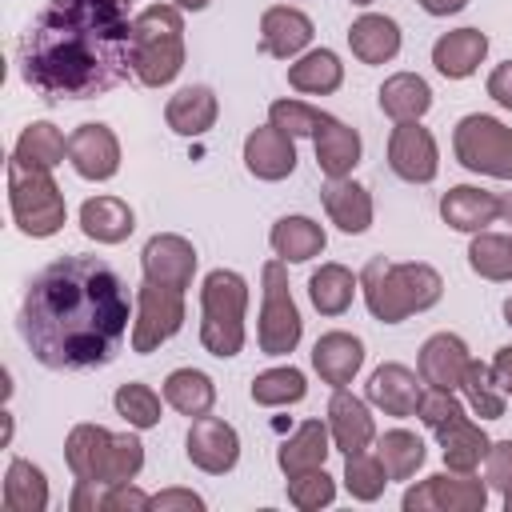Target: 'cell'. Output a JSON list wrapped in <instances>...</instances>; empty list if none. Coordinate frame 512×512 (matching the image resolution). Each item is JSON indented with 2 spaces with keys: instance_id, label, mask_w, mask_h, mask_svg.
<instances>
[{
  "instance_id": "6da1fadb",
  "label": "cell",
  "mask_w": 512,
  "mask_h": 512,
  "mask_svg": "<svg viewBox=\"0 0 512 512\" xmlns=\"http://www.w3.org/2000/svg\"><path fill=\"white\" fill-rule=\"evenodd\" d=\"M128 284L100 256H60L24 292L20 336L56 372H88L116 360L128 336Z\"/></svg>"
},
{
  "instance_id": "7a4b0ae2",
  "label": "cell",
  "mask_w": 512,
  "mask_h": 512,
  "mask_svg": "<svg viewBox=\"0 0 512 512\" xmlns=\"http://www.w3.org/2000/svg\"><path fill=\"white\" fill-rule=\"evenodd\" d=\"M132 20L120 0H52L20 36V76L48 100H92L128 80Z\"/></svg>"
},
{
  "instance_id": "3957f363",
  "label": "cell",
  "mask_w": 512,
  "mask_h": 512,
  "mask_svg": "<svg viewBox=\"0 0 512 512\" xmlns=\"http://www.w3.org/2000/svg\"><path fill=\"white\" fill-rule=\"evenodd\" d=\"M360 288L368 300V312L384 324H400L412 312H424L440 300L444 280L428 264H392L384 256H372L360 272Z\"/></svg>"
},
{
  "instance_id": "277c9868",
  "label": "cell",
  "mask_w": 512,
  "mask_h": 512,
  "mask_svg": "<svg viewBox=\"0 0 512 512\" xmlns=\"http://www.w3.org/2000/svg\"><path fill=\"white\" fill-rule=\"evenodd\" d=\"M184 68V20L176 4H152L132 20V72L148 88H164Z\"/></svg>"
},
{
  "instance_id": "5b68a950",
  "label": "cell",
  "mask_w": 512,
  "mask_h": 512,
  "mask_svg": "<svg viewBox=\"0 0 512 512\" xmlns=\"http://www.w3.org/2000/svg\"><path fill=\"white\" fill-rule=\"evenodd\" d=\"M64 460L76 480L124 484L144 468V444L128 432H108L100 424H76L68 432Z\"/></svg>"
},
{
  "instance_id": "8992f818",
  "label": "cell",
  "mask_w": 512,
  "mask_h": 512,
  "mask_svg": "<svg viewBox=\"0 0 512 512\" xmlns=\"http://www.w3.org/2000/svg\"><path fill=\"white\" fill-rule=\"evenodd\" d=\"M244 304H248V284L240 272H228V268H216L204 276V288H200V344L228 360L244 348Z\"/></svg>"
},
{
  "instance_id": "52a82bcc",
  "label": "cell",
  "mask_w": 512,
  "mask_h": 512,
  "mask_svg": "<svg viewBox=\"0 0 512 512\" xmlns=\"http://www.w3.org/2000/svg\"><path fill=\"white\" fill-rule=\"evenodd\" d=\"M8 204H12V220L24 236H52L64 228V196L56 188V180L48 176V168L28 164L20 156L8 160Z\"/></svg>"
},
{
  "instance_id": "ba28073f",
  "label": "cell",
  "mask_w": 512,
  "mask_h": 512,
  "mask_svg": "<svg viewBox=\"0 0 512 512\" xmlns=\"http://www.w3.org/2000/svg\"><path fill=\"white\" fill-rule=\"evenodd\" d=\"M456 160L468 172H484L496 180H512V128L500 124L496 116H464L452 132Z\"/></svg>"
},
{
  "instance_id": "9c48e42d",
  "label": "cell",
  "mask_w": 512,
  "mask_h": 512,
  "mask_svg": "<svg viewBox=\"0 0 512 512\" xmlns=\"http://www.w3.org/2000/svg\"><path fill=\"white\" fill-rule=\"evenodd\" d=\"M260 352L288 356L300 344V312L288 292V272L280 260L264 264V312H260Z\"/></svg>"
},
{
  "instance_id": "30bf717a",
  "label": "cell",
  "mask_w": 512,
  "mask_h": 512,
  "mask_svg": "<svg viewBox=\"0 0 512 512\" xmlns=\"http://www.w3.org/2000/svg\"><path fill=\"white\" fill-rule=\"evenodd\" d=\"M184 324V292L144 280L136 292V320H132V348L136 352H152L164 340H172Z\"/></svg>"
},
{
  "instance_id": "8fae6325",
  "label": "cell",
  "mask_w": 512,
  "mask_h": 512,
  "mask_svg": "<svg viewBox=\"0 0 512 512\" xmlns=\"http://www.w3.org/2000/svg\"><path fill=\"white\" fill-rule=\"evenodd\" d=\"M488 500V488L484 480H472L468 472H456V476H428L420 480L416 488L404 492V512H424V508H448V512H480Z\"/></svg>"
},
{
  "instance_id": "7c38bea8",
  "label": "cell",
  "mask_w": 512,
  "mask_h": 512,
  "mask_svg": "<svg viewBox=\"0 0 512 512\" xmlns=\"http://www.w3.org/2000/svg\"><path fill=\"white\" fill-rule=\"evenodd\" d=\"M388 164L400 180L408 184H428L440 168V156H436V140L428 128H420L416 120H400L388 136Z\"/></svg>"
},
{
  "instance_id": "4fadbf2b",
  "label": "cell",
  "mask_w": 512,
  "mask_h": 512,
  "mask_svg": "<svg viewBox=\"0 0 512 512\" xmlns=\"http://www.w3.org/2000/svg\"><path fill=\"white\" fill-rule=\"evenodd\" d=\"M188 460L208 472V476H224L236 468L240 460V436L232 424H224L220 416H196L188 428Z\"/></svg>"
},
{
  "instance_id": "5bb4252c",
  "label": "cell",
  "mask_w": 512,
  "mask_h": 512,
  "mask_svg": "<svg viewBox=\"0 0 512 512\" xmlns=\"http://www.w3.org/2000/svg\"><path fill=\"white\" fill-rule=\"evenodd\" d=\"M140 264H144V280H156V284L184 292L192 284V272H196V248L176 232H160L144 244Z\"/></svg>"
},
{
  "instance_id": "9a60e30c",
  "label": "cell",
  "mask_w": 512,
  "mask_h": 512,
  "mask_svg": "<svg viewBox=\"0 0 512 512\" xmlns=\"http://www.w3.org/2000/svg\"><path fill=\"white\" fill-rule=\"evenodd\" d=\"M68 160L84 180H108L120 168V144L108 124H80L68 136Z\"/></svg>"
},
{
  "instance_id": "2e32d148",
  "label": "cell",
  "mask_w": 512,
  "mask_h": 512,
  "mask_svg": "<svg viewBox=\"0 0 512 512\" xmlns=\"http://www.w3.org/2000/svg\"><path fill=\"white\" fill-rule=\"evenodd\" d=\"M244 164H248V172L256 180H284L296 168V144L276 124H264V128L248 132V140H244Z\"/></svg>"
},
{
  "instance_id": "e0dca14e",
  "label": "cell",
  "mask_w": 512,
  "mask_h": 512,
  "mask_svg": "<svg viewBox=\"0 0 512 512\" xmlns=\"http://www.w3.org/2000/svg\"><path fill=\"white\" fill-rule=\"evenodd\" d=\"M468 360H472V356H468V344H464L460 336L436 332V336H428L424 348H420V380H424L428 388L452 392V388H460V376H464Z\"/></svg>"
},
{
  "instance_id": "ac0fdd59",
  "label": "cell",
  "mask_w": 512,
  "mask_h": 512,
  "mask_svg": "<svg viewBox=\"0 0 512 512\" xmlns=\"http://www.w3.org/2000/svg\"><path fill=\"white\" fill-rule=\"evenodd\" d=\"M328 432L336 440V448L348 456V452H364L372 440H376V424L368 416V404L344 388L332 392L328 400Z\"/></svg>"
},
{
  "instance_id": "d6986e66",
  "label": "cell",
  "mask_w": 512,
  "mask_h": 512,
  "mask_svg": "<svg viewBox=\"0 0 512 512\" xmlns=\"http://www.w3.org/2000/svg\"><path fill=\"white\" fill-rule=\"evenodd\" d=\"M420 384L424 380H416L412 368H404V364H380L372 372V380H368V400L376 408H384L388 416H416L420 396H424Z\"/></svg>"
},
{
  "instance_id": "ffe728a7",
  "label": "cell",
  "mask_w": 512,
  "mask_h": 512,
  "mask_svg": "<svg viewBox=\"0 0 512 512\" xmlns=\"http://www.w3.org/2000/svg\"><path fill=\"white\" fill-rule=\"evenodd\" d=\"M312 40V20L300 12V8H288V4H276L264 12L260 20V48L276 60H288L296 52H304Z\"/></svg>"
},
{
  "instance_id": "44dd1931",
  "label": "cell",
  "mask_w": 512,
  "mask_h": 512,
  "mask_svg": "<svg viewBox=\"0 0 512 512\" xmlns=\"http://www.w3.org/2000/svg\"><path fill=\"white\" fill-rule=\"evenodd\" d=\"M488 52V36L480 28H456V32H444L436 44H432V64L440 76L448 80H464L480 68Z\"/></svg>"
},
{
  "instance_id": "7402d4cb",
  "label": "cell",
  "mask_w": 512,
  "mask_h": 512,
  "mask_svg": "<svg viewBox=\"0 0 512 512\" xmlns=\"http://www.w3.org/2000/svg\"><path fill=\"white\" fill-rule=\"evenodd\" d=\"M440 216L456 232H484L500 216V196L472 188V184H456L452 192L440 196Z\"/></svg>"
},
{
  "instance_id": "603a6c76",
  "label": "cell",
  "mask_w": 512,
  "mask_h": 512,
  "mask_svg": "<svg viewBox=\"0 0 512 512\" xmlns=\"http://www.w3.org/2000/svg\"><path fill=\"white\" fill-rule=\"evenodd\" d=\"M360 364H364V344L352 332H324L312 348V368L332 388H344L360 372Z\"/></svg>"
},
{
  "instance_id": "cb8c5ba5",
  "label": "cell",
  "mask_w": 512,
  "mask_h": 512,
  "mask_svg": "<svg viewBox=\"0 0 512 512\" xmlns=\"http://www.w3.org/2000/svg\"><path fill=\"white\" fill-rule=\"evenodd\" d=\"M432 432L440 436V452H444L448 472H472L480 460H488L492 440H488L464 412H456L452 420H444V424L432 428Z\"/></svg>"
},
{
  "instance_id": "d4e9b609",
  "label": "cell",
  "mask_w": 512,
  "mask_h": 512,
  "mask_svg": "<svg viewBox=\"0 0 512 512\" xmlns=\"http://www.w3.org/2000/svg\"><path fill=\"white\" fill-rule=\"evenodd\" d=\"M320 200H324L332 224H336L340 232H348V236H356V232H364V228L372 224V196H368V188H360V184L348 180V176L328 180V184L320 188Z\"/></svg>"
},
{
  "instance_id": "484cf974",
  "label": "cell",
  "mask_w": 512,
  "mask_h": 512,
  "mask_svg": "<svg viewBox=\"0 0 512 512\" xmlns=\"http://www.w3.org/2000/svg\"><path fill=\"white\" fill-rule=\"evenodd\" d=\"M216 112H220L216 92L204 88V84H188V88H180V92L168 100L164 120H168V128L180 132V136H204V132L216 124Z\"/></svg>"
},
{
  "instance_id": "4316f807",
  "label": "cell",
  "mask_w": 512,
  "mask_h": 512,
  "mask_svg": "<svg viewBox=\"0 0 512 512\" xmlns=\"http://www.w3.org/2000/svg\"><path fill=\"white\" fill-rule=\"evenodd\" d=\"M132 228H136L132 208L116 196H92L80 208V232L96 244H120L132 236Z\"/></svg>"
},
{
  "instance_id": "83f0119b",
  "label": "cell",
  "mask_w": 512,
  "mask_h": 512,
  "mask_svg": "<svg viewBox=\"0 0 512 512\" xmlns=\"http://www.w3.org/2000/svg\"><path fill=\"white\" fill-rule=\"evenodd\" d=\"M312 140H316V164L328 172V180H340L360 164V136H356V128L340 124L336 116H328Z\"/></svg>"
},
{
  "instance_id": "f1b7e54d",
  "label": "cell",
  "mask_w": 512,
  "mask_h": 512,
  "mask_svg": "<svg viewBox=\"0 0 512 512\" xmlns=\"http://www.w3.org/2000/svg\"><path fill=\"white\" fill-rule=\"evenodd\" d=\"M324 456H328V428L320 420H304L276 452V464L284 476H300V472H312V468H324Z\"/></svg>"
},
{
  "instance_id": "f546056e",
  "label": "cell",
  "mask_w": 512,
  "mask_h": 512,
  "mask_svg": "<svg viewBox=\"0 0 512 512\" xmlns=\"http://www.w3.org/2000/svg\"><path fill=\"white\" fill-rule=\"evenodd\" d=\"M348 44H352V52H356L364 64H384V60H392V56L400 52V28H396V20L368 12V16L352 20Z\"/></svg>"
},
{
  "instance_id": "4dcf8cb0",
  "label": "cell",
  "mask_w": 512,
  "mask_h": 512,
  "mask_svg": "<svg viewBox=\"0 0 512 512\" xmlns=\"http://www.w3.org/2000/svg\"><path fill=\"white\" fill-rule=\"evenodd\" d=\"M380 108L400 124V120H420L432 108V88L416 72H396L380 84Z\"/></svg>"
},
{
  "instance_id": "1f68e13d",
  "label": "cell",
  "mask_w": 512,
  "mask_h": 512,
  "mask_svg": "<svg viewBox=\"0 0 512 512\" xmlns=\"http://www.w3.org/2000/svg\"><path fill=\"white\" fill-rule=\"evenodd\" d=\"M4 512H44L48 508V480L36 464L28 460H12L8 476H4V492H0Z\"/></svg>"
},
{
  "instance_id": "d6a6232c",
  "label": "cell",
  "mask_w": 512,
  "mask_h": 512,
  "mask_svg": "<svg viewBox=\"0 0 512 512\" xmlns=\"http://www.w3.org/2000/svg\"><path fill=\"white\" fill-rule=\"evenodd\" d=\"M340 80H344V64L328 48H316V52L300 56L296 64H288V84L308 96H328L340 88Z\"/></svg>"
},
{
  "instance_id": "836d02e7",
  "label": "cell",
  "mask_w": 512,
  "mask_h": 512,
  "mask_svg": "<svg viewBox=\"0 0 512 512\" xmlns=\"http://www.w3.org/2000/svg\"><path fill=\"white\" fill-rule=\"evenodd\" d=\"M268 240H272L276 256H284L292 264H304V260H312V256L324 252V228L312 224L308 216H284V220H276Z\"/></svg>"
},
{
  "instance_id": "e575fe53",
  "label": "cell",
  "mask_w": 512,
  "mask_h": 512,
  "mask_svg": "<svg viewBox=\"0 0 512 512\" xmlns=\"http://www.w3.org/2000/svg\"><path fill=\"white\" fill-rule=\"evenodd\" d=\"M164 400L180 412V416H208L212 404H216V384L196 372V368H176L168 380H164Z\"/></svg>"
},
{
  "instance_id": "d590c367",
  "label": "cell",
  "mask_w": 512,
  "mask_h": 512,
  "mask_svg": "<svg viewBox=\"0 0 512 512\" xmlns=\"http://www.w3.org/2000/svg\"><path fill=\"white\" fill-rule=\"evenodd\" d=\"M356 288H360V280L344 264H320V272H312V280H308V296H312V304H316L320 316L348 312Z\"/></svg>"
},
{
  "instance_id": "8d00e7d4",
  "label": "cell",
  "mask_w": 512,
  "mask_h": 512,
  "mask_svg": "<svg viewBox=\"0 0 512 512\" xmlns=\"http://www.w3.org/2000/svg\"><path fill=\"white\" fill-rule=\"evenodd\" d=\"M460 388H464L468 408H472L480 420H500V416H504V388H500V376H496L492 364L468 360V368H464V376H460Z\"/></svg>"
},
{
  "instance_id": "74e56055",
  "label": "cell",
  "mask_w": 512,
  "mask_h": 512,
  "mask_svg": "<svg viewBox=\"0 0 512 512\" xmlns=\"http://www.w3.org/2000/svg\"><path fill=\"white\" fill-rule=\"evenodd\" d=\"M12 156H20V160L40 164V168H48V172H52V168L68 156V140H64V132H60L56 124L40 120V124H28V128L20 132L16 152H12Z\"/></svg>"
},
{
  "instance_id": "f35d334b",
  "label": "cell",
  "mask_w": 512,
  "mask_h": 512,
  "mask_svg": "<svg viewBox=\"0 0 512 512\" xmlns=\"http://www.w3.org/2000/svg\"><path fill=\"white\" fill-rule=\"evenodd\" d=\"M376 456H380V464H384L388 480H408V476L424 464V444H420V436H416V432L392 428V432H384V436H380Z\"/></svg>"
},
{
  "instance_id": "ab89813d",
  "label": "cell",
  "mask_w": 512,
  "mask_h": 512,
  "mask_svg": "<svg viewBox=\"0 0 512 512\" xmlns=\"http://www.w3.org/2000/svg\"><path fill=\"white\" fill-rule=\"evenodd\" d=\"M468 264L484 280H512V232H476V240L468 244Z\"/></svg>"
},
{
  "instance_id": "60d3db41",
  "label": "cell",
  "mask_w": 512,
  "mask_h": 512,
  "mask_svg": "<svg viewBox=\"0 0 512 512\" xmlns=\"http://www.w3.org/2000/svg\"><path fill=\"white\" fill-rule=\"evenodd\" d=\"M304 392H308V384H304L300 368H268L252 380V400L264 404V408L296 404V400H304Z\"/></svg>"
},
{
  "instance_id": "b9f144b4",
  "label": "cell",
  "mask_w": 512,
  "mask_h": 512,
  "mask_svg": "<svg viewBox=\"0 0 512 512\" xmlns=\"http://www.w3.org/2000/svg\"><path fill=\"white\" fill-rule=\"evenodd\" d=\"M116 412L132 424V428H156L160 424V396L148 388V384H120L116 396H112Z\"/></svg>"
},
{
  "instance_id": "7bdbcfd3",
  "label": "cell",
  "mask_w": 512,
  "mask_h": 512,
  "mask_svg": "<svg viewBox=\"0 0 512 512\" xmlns=\"http://www.w3.org/2000/svg\"><path fill=\"white\" fill-rule=\"evenodd\" d=\"M344 484L356 500H376L388 484V472L380 464V456H368V452H348L344 456Z\"/></svg>"
},
{
  "instance_id": "ee69618b",
  "label": "cell",
  "mask_w": 512,
  "mask_h": 512,
  "mask_svg": "<svg viewBox=\"0 0 512 512\" xmlns=\"http://www.w3.org/2000/svg\"><path fill=\"white\" fill-rule=\"evenodd\" d=\"M324 120H328V112H320V108H312V104H300V100H276V104L268 108V124H276V128L288 132L292 140H296V136H316V132L324 128Z\"/></svg>"
},
{
  "instance_id": "f6af8a7d",
  "label": "cell",
  "mask_w": 512,
  "mask_h": 512,
  "mask_svg": "<svg viewBox=\"0 0 512 512\" xmlns=\"http://www.w3.org/2000/svg\"><path fill=\"white\" fill-rule=\"evenodd\" d=\"M336 496V484L324 468H312V472H300V476H288V500L300 508V512H312V508H324L332 504Z\"/></svg>"
},
{
  "instance_id": "bcb514c9",
  "label": "cell",
  "mask_w": 512,
  "mask_h": 512,
  "mask_svg": "<svg viewBox=\"0 0 512 512\" xmlns=\"http://www.w3.org/2000/svg\"><path fill=\"white\" fill-rule=\"evenodd\" d=\"M484 480L504 496V508L512 512V440H496V444L488 448Z\"/></svg>"
},
{
  "instance_id": "7dc6e473",
  "label": "cell",
  "mask_w": 512,
  "mask_h": 512,
  "mask_svg": "<svg viewBox=\"0 0 512 512\" xmlns=\"http://www.w3.org/2000/svg\"><path fill=\"white\" fill-rule=\"evenodd\" d=\"M152 508V496H144L140 488H128L124 484H108V496H104V512H144Z\"/></svg>"
},
{
  "instance_id": "c3c4849f",
  "label": "cell",
  "mask_w": 512,
  "mask_h": 512,
  "mask_svg": "<svg viewBox=\"0 0 512 512\" xmlns=\"http://www.w3.org/2000/svg\"><path fill=\"white\" fill-rule=\"evenodd\" d=\"M152 508H156V512H176V508L200 512L204 500H200L196 492H188V488H168V492H156V496H152Z\"/></svg>"
},
{
  "instance_id": "681fc988",
  "label": "cell",
  "mask_w": 512,
  "mask_h": 512,
  "mask_svg": "<svg viewBox=\"0 0 512 512\" xmlns=\"http://www.w3.org/2000/svg\"><path fill=\"white\" fill-rule=\"evenodd\" d=\"M104 496L108 492H100V480H76V492H72L68 508L72 512H104Z\"/></svg>"
},
{
  "instance_id": "f907efd6",
  "label": "cell",
  "mask_w": 512,
  "mask_h": 512,
  "mask_svg": "<svg viewBox=\"0 0 512 512\" xmlns=\"http://www.w3.org/2000/svg\"><path fill=\"white\" fill-rule=\"evenodd\" d=\"M488 96L500 104V108H512V60L496 64L492 76H488Z\"/></svg>"
},
{
  "instance_id": "816d5d0a",
  "label": "cell",
  "mask_w": 512,
  "mask_h": 512,
  "mask_svg": "<svg viewBox=\"0 0 512 512\" xmlns=\"http://www.w3.org/2000/svg\"><path fill=\"white\" fill-rule=\"evenodd\" d=\"M492 368H496V376H500V388H504V396H512V344L496 352Z\"/></svg>"
},
{
  "instance_id": "f5cc1de1",
  "label": "cell",
  "mask_w": 512,
  "mask_h": 512,
  "mask_svg": "<svg viewBox=\"0 0 512 512\" xmlns=\"http://www.w3.org/2000/svg\"><path fill=\"white\" fill-rule=\"evenodd\" d=\"M468 0H420V8L424 12H432V16H448V12H460Z\"/></svg>"
},
{
  "instance_id": "db71d44e",
  "label": "cell",
  "mask_w": 512,
  "mask_h": 512,
  "mask_svg": "<svg viewBox=\"0 0 512 512\" xmlns=\"http://www.w3.org/2000/svg\"><path fill=\"white\" fill-rule=\"evenodd\" d=\"M176 8H192V12H200V8H208V0H172Z\"/></svg>"
},
{
  "instance_id": "11a10c76",
  "label": "cell",
  "mask_w": 512,
  "mask_h": 512,
  "mask_svg": "<svg viewBox=\"0 0 512 512\" xmlns=\"http://www.w3.org/2000/svg\"><path fill=\"white\" fill-rule=\"evenodd\" d=\"M500 216H504V220H508V224H512V192H508V196H504V200H500Z\"/></svg>"
},
{
  "instance_id": "9f6ffc18",
  "label": "cell",
  "mask_w": 512,
  "mask_h": 512,
  "mask_svg": "<svg viewBox=\"0 0 512 512\" xmlns=\"http://www.w3.org/2000/svg\"><path fill=\"white\" fill-rule=\"evenodd\" d=\"M504 320H508V324H512V300H508V304H504Z\"/></svg>"
},
{
  "instance_id": "6f0895ef",
  "label": "cell",
  "mask_w": 512,
  "mask_h": 512,
  "mask_svg": "<svg viewBox=\"0 0 512 512\" xmlns=\"http://www.w3.org/2000/svg\"><path fill=\"white\" fill-rule=\"evenodd\" d=\"M352 4H372V0H352Z\"/></svg>"
},
{
  "instance_id": "680465c9",
  "label": "cell",
  "mask_w": 512,
  "mask_h": 512,
  "mask_svg": "<svg viewBox=\"0 0 512 512\" xmlns=\"http://www.w3.org/2000/svg\"><path fill=\"white\" fill-rule=\"evenodd\" d=\"M120 4H124V0H120Z\"/></svg>"
}]
</instances>
